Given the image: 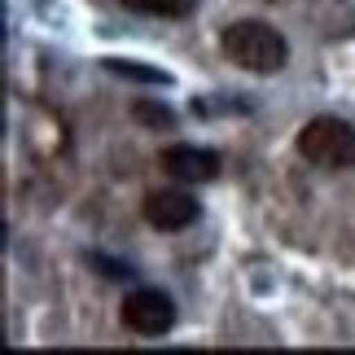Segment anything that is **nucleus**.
Segmentation results:
<instances>
[{
  "label": "nucleus",
  "instance_id": "nucleus-1",
  "mask_svg": "<svg viewBox=\"0 0 355 355\" xmlns=\"http://www.w3.org/2000/svg\"><path fill=\"white\" fill-rule=\"evenodd\" d=\"M220 49L224 58L241 66V71L250 75H277L285 62H290V44H285V35L277 26L259 22V18H241L233 26H224L220 35Z\"/></svg>",
  "mask_w": 355,
  "mask_h": 355
},
{
  "label": "nucleus",
  "instance_id": "nucleus-2",
  "mask_svg": "<svg viewBox=\"0 0 355 355\" xmlns=\"http://www.w3.org/2000/svg\"><path fill=\"white\" fill-rule=\"evenodd\" d=\"M298 154L316 167H329V171H343L355 167V128H347L343 119H311L303 132H298Z\"/></svg>",
  "mask_w": 355,
  "mask_h": 355
},
{
  "label": "nucleus",
  "instance_id": "nucleus-3",
  "mask_svg": "<svg viewBox=\"0 0 355 355\" xmlns=\"http://www.w3.org/2000/svg\"><path fill=\"white\" fill-rule=\"evenodd\" d=\"M171 320H175V307H171V298L162 290H136V294L123 298V324H128L132 334H141V338L167 334Z\"/></svg>",
  "mask_w": 355,
  "mask_h": 355
},
{
  "label": "nucleus",
  "instance_id": "nucleus-4",
  "mask_svg": "<svg viewBox=\"0 0 355 355\" xmlns=\"http://www.w3.org/2000/svg\"><path fill=\"white\" fill-rule=\"evenodd\" d=\"M145 220L162 228V233H180L198 220V198H189L184 189H154V193H145Z\"/></svg>",
  "mask_w": 355,
  "mask_h": 355
},
{
  "label": "nucleus",
  "instance_id": "nucleus-5",
  "mask_svg": "<svg viewBox=\"0 0 355 355\" xmlns=\"http://www.w3.org/2000/svg\"><path fill=\"white\" fill-rule=\"evenodd\" d=\"M158 162L171 180H184V184H202V180L220 175V154L215 149H198V145H171Z\"/></svg>",
  "mask_w": 355,
  "mask_h": 355
},
{
  "label": "nucleus",
  "instance_id": "nucleus-6",
  "mask_svg": "<svg viewBox=\"0 0 355 355\" xmlns=\"http://www.w3.org/2000/svg\"><path fill=\"white\" fill-rule=\"evenodd\" d=\"M136 13H154V18H189L193 13V0H123Z\"/></svg>",
  "mask_w": 355,
  "mask_h": 355
},
{
  "label": "nucleus",
  "instance_id": "nucleus-7",
  "mask_svg": "<svg viewBox=\"0 0 355 355\" xmlns=\"http://www.w3.org/2000/svg\"><path fill=\"white\" fill-rule=\"evenodd\" d=\"M132 114L145 119V123H154V128H167V123H171V110H162V105H149V101H136Z\"/></svg>",
  "mask_w": 355,
  "mask_h": 355
}]
</instances>
